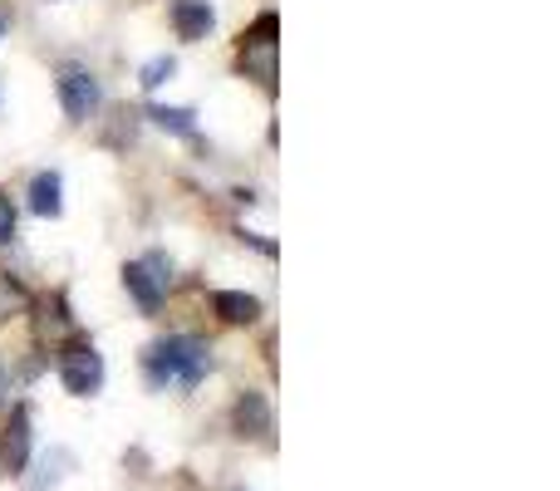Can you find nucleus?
Masks as SVG:
<instances>
[{
	"label": "nucleus",
	"instance_id": "f8f14e48",
	"mask_svg": "<svg viewBox=\"0 0 560 491\" xmlns=\"http://www.w3.org/2000/svg\"><path fill=\"white\" fill-rule=\"evenodd\" d=\"M25 305H30L25 285H20V280H10V276H0V325H5V319H15Z\"/></svg>",
	"mask_w": 560,
	"mask_h": 491
},
{
	"label": "nucleus",
	"instance_id": "9b49d317",
	"mask_svg": "<svg viewBox=\"0 0 560 491\" xmlns=\"http://www.w3.org/2000/svg\"><path fill=\"white\" fill-rule=\"evenodd\" d=\"M148 118H153L158 128H167V133H177V138H192V133H197V114H192V108L153 104V108H148Z\"/></svg>",
	"mask_w": 560,
	"mask_h": 491
},
{
	"label": "nucleus",
	"instance_id": "f257e3e1",
	"mask_svg": "<svg viewBox=\"0 0 560 491\" xmlns=\"http://www.w3.org/2000/svg\"><path fill=\"white\" fill-rule=\"evenodd\" d=\"M153 388H197L212 374V344L197 335H167L143 354Z\"/></svg>",
	"mask_w": 560,
	"mask_h": 491
},
{
	"label": "nucleus",
	"instance_id": "7ed1b4c3",
	"mask_svg": "<svg viewBox=\"0 0 560 491\" xmlns=\"http://www.w3.org/2000/svg\"><path fill=\"white\" fill-rule=\"evenodd\" d=\"M59 384L74 398H94L104 388V354H98L89 339L69 335V344L59 349Z\"/></svg>",
	"mask_w": 560,
	"mask_h": 491
},
{
	"label": "nucleus",
	"instance_id": "39448f33",
	"mask_svg": "<svg viewBox=\"0 0 560 491\" xmlns=\"http://www.w3.org/2000/svg\"><path fill=\"white\" fill-rule=\"evenodd\" d=\"M59 104H65V114L74 124H89L98 114V104H104V84L84 65H65L59 69Z\"/></svg>",
	"mask_w": 560,
	"mask_h": 491
},
{
	"label": "nucleus",
	"instance_id": "423d86ee",
	"mask_svg": "<svg viewBox=\"0 0 560 491\" xmlns=\"http://www.w3.org/2000/svg\"><path fill=\"white\" fill-rule=\"evenodd\" d=\"M167 20H173L177 39H187V45H197V39H207V35H212V25H217V10H212V0H173V5H167Z\"/></svg>",
	"mask_w": 560,
	"mask_h": 491
},
{
	"label": "nucleus",
	"instance_id": "20e7f679",
	"mask_svg": "<svg viewBox=\"0 0 560 491\" xmlns=\"http://www.w3.org/2000/svg\"><path fill=\"white\" fill-rule=\"evenodd\" d=\"M124 285H128V295L138 300L143 315H158L167 300V285H173V260H167L163 250H153V256H143V260H128Z\"/></svg>",
	"mask_w": 560,
	"mask_h": 491
},
{
	"label": "nucleus",
	"instance_id": "f03ea898",
	"mask_svg": "<svg viewBox=\"0 0 560 491\" xmlns=\"http://www.w3.org/2000/svg\"><path fill=\"white\" fill-rule=\"evenodd\" d=\"M280 20L276 10H266V15H256L252 30H242V39H236V69H242L246 79H256V84L271 94L276 89V59H280V39H276Z\"/></svg>",
	"mask_w": 560,
	"mask_h": 491
},
{
	"label": "nucleus",
	"instance_id": "4468645a",
	"mask_svg": "<svg viewBox=\"0 0 560 491\" xmlns=\"http://www.w3.org/2000/svg\"><path fill=\"white\" fill-rule=\"evenodd\" d=\"M15 242V207H10V197L0 192V246Z\"/></svg>",
	"mask_w": 560,
	"mask_h": 491
},
{
	"label": "nucleus",
	"instance_id": "2eb2a0df",
	"mask_svg": "<svg viewBox=\"0 0 560 491\" xmlns=\"http://www.w3.org/2000/svg\"><path fill=\"white\" fill-rule=\"evenodd\" d=\"M0 35H5V25H0Z\"/></svg>",
	"mask_w": 560,
	"mask_h": 491
},
{
	"label": "nucleus",
	"instance_id": "ddd939ff",
	"mask_svg": "<svg viewBox=\"0 0 560 491\" xmlns=\"http://www.w3.org/2000/svg\"><path fill=\"white\" fill-rule=\"evenodd\" d=\"M173 74H177V59H173V55H158V59H148V65H143L138 84H143V89H163Z\"/></svg>",
	"mask_w": 560,
	"mask_h": 491
},
{
	"label": "nucleus",
	"instance_id": "9d476101",
	"mask_svg": "<svg viewBox=\"0 0 560 491\" xmlns=\"http://www.w3.org/2000/svg\"><path fill=\"white\" fill-rule=\"evenodd\" d=\"M59 192H65L59 173H39L35 183H30V212H35V217H59V212H65Z\"/></svg>",
	"mask_w": 560,
	"mask_h": 491
},
{
	"label": "nucleus",
	"instance_id": "0eeeda50",
	"mask_svg": "<svg viewBox=\"0 0 560 491\" xmlns=\"http://www.w3.org/2000/svg\"><path fill=\"white\" fill-rule=\"evenodd\" d=\"M25 463H30V408L20 404L15 413H10V423H5V437H0V472L20 477L25 472Z\"/></svg>",
	"mask_w": 560,
	"mask_h": 491
},
{
	"label": "nucleus",
	"instance_id": "1a4fd4ad",
	"mask_svg": "<svg viewBox=\"0 0 560 491\" xmlns=\"http://www.w3.org/2000/svg\"><path fill=\"white\" fill-rule=\"evenodd\" d=\"M212 309L226 319V325H256V319H261V300L246 295V290H217Z\"/></svg>",
	"mask_w": 560,
	"mask_h": 491
},
{
	"label": "nucleus",
	"instance_id": "6e6552de",
	"mask_svg": "<svg viewBox=\"0 0 560 491\" xmlns=\"http://www.w3.org/2000/svg\"><path fill=\"white\" fill-rule=\"evenodd\" d=\"M232 428H236V437H256V443H271L276 418H271V404H266V394H242V398H236Z\"/></svg>",
	"mask_w": 560,
	"mask_h": 491
}]
</instances>
